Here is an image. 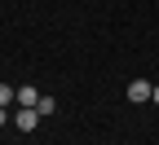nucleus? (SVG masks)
<instances>
[{
  "instance_id": "2",
  "label": "nucleus",
  "mask_w": 159,
  "mask_h": 145,
  "mask_svg": "<svg viewBox=\"0 0 159 145\" xmlns=\"http://www.w3.org/2000/svg\"><path fill=\"white\" fill-rule=\"evenodd\" d=\"M150 92H155V84H146V79H133L128 84V101H150Z\"/></svg>"
},
{
  "instance_id": "1",
  "label": "nucleus",
  "mask_w": 159,
  "mask_h": 145,
  "mask_svg": "<svg viewBox=\"0 0 159 145\" xmlns=\"http://www.w3.org/2000/svg\"><path fill=\"white\" fill-rule=\"evenodd\" d=\"M13 123H18V128H22V132H35V123H40V110H35V106H18Z\"/></svg>"
},
{
  "instance_id": "3",
  "label": "nucleus",
  "mask_w": 159,
  "mask_h": 145,
  "mask_svg": "<svg viewBox=\"0 0 159 145\" xmlns=\"http://www.w3.org/2000/svg\"><path fill=\"white\" fill-rule=\"evenodd\" d=\"M40 97H44V92H35L31 84H22V88H18V97H13V101H18V106H35Z\"/></svg>"
},
{
  "instance_id": "6",
  "label": "nucleus",
  "mask_w": 159,
  "mask_h": 145,
  "mask_svg": "<svg viewBox=\"0 0 159 145\" xmlns=\"http://www.w3.org/2000/svg\"><path fill=\"white\" fill-rule=\"evenodd\" d=\"M9 119H13V114H9V110H5V106H0V128H5V123H9Z\"/></svg>"
},
{
  "instance_id": "5",
  "label": "nucleus",
  "mask_w": 159,
  "mask_h": 145,
  "mask_svg": "<svg viewBox=\"0 0 159 145\" xmlns=\"http://www.w3.org/2000/svg\"><path fill=\"white\" fill-rule=\"evenodd\" d=\"M13 97H18V88H9V84H0V106H9Z\"/></svg>"
},
{
  "instance_id": "4",
  "label": "nucleus",
  "mask_w": 159,
  "mask_h": 145,
  "mask_svg": "<svg viewBox=\"0 0 159 145\" xmlns=\"http://www.w3.org/2000/svg\"><path fill=\"white\" fill-rule=\"evenodd\" d=\"M35 110H40V119H44V114L57 110V101H53V97H40V101H35Z\"/></svg>"
},
{
  "instance_id": "7",
  "label": "nucleus",
  "mask_w": 159,
  "mask_h": 145,
  "mask_svg": "<svg viewBox=\"0 0 159 145\" xmlns=\"http://www.w3.org/2000/svg\"><path fill=\"white\" fill-rule=\"evenodd\" d=\"M150 101H159V84H155V92H150Z\"/></svg>"
}]
</instances>
